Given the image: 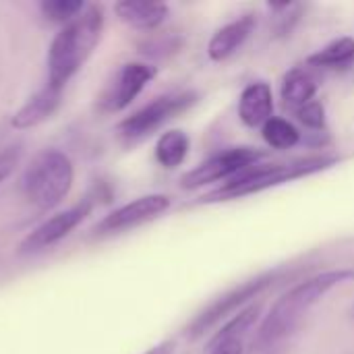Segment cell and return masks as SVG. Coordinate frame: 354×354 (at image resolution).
Returning <instances> with one entry per match:
<instances>
[{"label":"cell","mask_w":354,"mask_h":354,"mask_svg":"<svg viewBox=\"0 0 354 354\" xmlns=\"http://www.w3.org/2000/svg\"><path fill=\"white\" fill-rule=\"evenodd\" d=\"M104 29L102 6H89L68 21L52 39L48 52V83L64 89V85L81 71L100 44Z\"/></svg>","instance_id":"6da1fadb"},{"label":"cell","mask_w":354,"mask_h":354,"mask_svg":"<svg viewBox=\"0 0 354 354\" xmlns=\"http://www.w3.org/2000/svg\"><path fill=\"white\" fill-rule=\"evenodd\" d=\"M351 280H354L353 268H338V270L322 272V274L297 284L295 288H290L286 295H282L276 301L270 315L266 317V322L259 330V336H257V344L270 346V344L278 342L280 338H284L305 317V313H309L330 290H334L336 286L346 284Z\"/></svg>","instance_id":"7a4b0ae2"},{"label":"cell","mask_w":354,"mask_h":354,"mask_svg":"<svg viewBox=\"0 0 354 354\" xmlns=\"http://www.w3.org/2000/svg\"><path fill=\"white\" fill-rule=\"evenodd\" d=\"M332 164L334 160H328V158H307V160L292 162V164H253L241 170L230 180H226L224 187L203 197V201L212 203V201H228V199L255 195L266 189L278 187L282 183H290V180L309 176L313 172H319Z\"/></svg>","instance_id":"3957f363"},{"label":"cell","mask_w":354,"mask_h":354,"mask_svg":"<svg viewBox=\"0 0 354 354\" xmlns=\"http://www.w3.org/2000/svg\"><path fill=\"white\" fill-rule=\"evenodd\" d=\"M73 178L75 170L68 156L58 149H46L23 172L21 191L35 207L52 209L71 193Z\"/></svg>","instance_id":"277c9868"},{"label":"cell","mask_w":354,"mask_h":354,"mask_svg":"<svg viewBox=\"0 0 354 354\" xmlns=\"http://www.w3.org/2000/svg\"><path fill=\"white\" fill-rule=\"evenodd\" d=\"M195 102H197L195 91H178V93L160 95L147 106H143L141 110H137L135 114H131L129 118H124L116 131L127 141L143 139L156 129H160L164 122H168L170 118L189 110Z\"/></svg>","instance_id":"5b68a950"},{"label":"cell","mask_w":354,"mask_h":354,"mask_svg":"<svg viewBox=\"0 0 354 354\" xmlns=\"http://www.w3.org/2000/svg\"><path fill=\"white\" fill-rule=\"evenodd\" d=\"M261 158H263V153L257 149H251V147L226 149V151L216 153L209 160L201 162L191 172H187L180 178V187L193 191V189H199V187H205V185H212L218 180H230L241 170H245L253 164H259Z\"/></svg>","instance_id":"8992f818"},{"label":"cell","mask_w":354,"mask_h":354,"mask_svg":"<svg viewBox=\"0 0 354 354\" xmlns=\"http://www.w3.org/2000/svg\"><path fill=\"white\" fill-rule=\"evenodd\" d=\"M274 280H276V272H268V274L257 276V278H253V280H247V282H243L241 286L232 288L230 292L222 295V297L216 299L203 313H199V315L191 322V326L187 328V334H189L191 338L203 336L209 328H214V326H216L218 322H222L224 317L236 315L239 309H241L245 303H249L251 299H255V297H257L261 290H266Z\"/></svg>","instance_id":"52a82bcc"},{"label":"cell","mask_w":354,"mask_h":354,"mask_svg":"<svg viewBox=\"0 0 354 354\" xmlns=\"http://www.w3.org/2000/svg\"><path fill=\"white\" fill-rule=\"evenodd\" d=\"M89 214H91V201L85 199L83 203H77L71 209H64V212L52 216L50 220L41 222L33 232H29L21 241L17 253L29 255V253H37V251H44V249L56 245L58 241L66 239Z\"/></svg>","instance_id":"ba28073f"},{"label":"cell","mask_w":354,"mask_h":354,"mask_svg":"<svg viewBox=\"0 0 354 354\" xmlns=\"http://www.w3.org/2000/svg\"><path fill=\"white\" fill-rule=\"evenodd\" d=\"M172 201L166 195H145L139 197L118 209H114L112 214H108L97 226H95V234L106 236V234H118L131 228H137L145 222H151L156 218H160L162 214H166L170 209Z\"/></svg>","instance_id":"9c48e42d"},{"label":"cell","mask_w":354,"mask_h":354,"mask_svg":"<svg viewBox=\"0 0 354 354\" xmlns=\"http://www.w3.org/2000/svg\"><path fill=\"white\" fill-rule=\"evenodd\" d=\"M158 75L156 66L151 64H143V62H129L124 64L114 81L108 85V89L104 91L100 106L106 112H120L124 110L143 89L145 85Z\"/></svg>","instance_id":"30bf717a"},{"label":"cell","mask_w":354,"mask_h":354,"mask_svg":"<svg viewBox=\"0 0 354 354\" xmlns=\"http://www.w3.org/2000/svg\"><path fill=\"white\" fill-rule=\"evenodd\" d=\"M60 97H62V89L46 83L39 91H35L12 116L10 124L12 129L25 131V129H33L41 122H46L48 118H52V114L58 110L60 106Z\"/></svg>","instance_id":"8fae6325"},{"label":"cell","mask_w":354,"mask_h":354,"mask_svg":"<svg viewBox=\"0 0 354 354\" xmlns=\"http://www.w3.org/2000/svg\"><path fill=\"white\" fill-rule=\"evenodd\" d=\"M274 112V95H272V87L266 81H255L249 83L241 97H239V116L241 120L255 129V127H263Z\"/></svg>","instance_id":"7c38bea8"},{"label":"cell","mask_w":354,"mask_h":354,"mask_svg":"<svg viewBox=\"0 0 354 354\" xmlns=\"http://www.w3.org/2000/svg\"><path fill=\"white\" fill-rule=\"evenodd\" d=\"M255 25H257L255 17H253V15H245V17H239L236 21H232V23L220 27V29L212 35V39H209V44H207V54H209V58L216 60V62H222V60H226L228 56H232V54L247 41V37L253 33Z\"/></svg>","instance_id":"4fadbf2b"},{"label":"cell","mask_w":354,"mask_h":354,"mask_svg":"<svg viewBox=\"0 0 354 354\" xmlns=\"http://www.w3.org/2000/svg\"><path fill=\"white\" fill-rule=\"evenodd\" d=\"M114 12L122 23L135 29H156L168 17V6L164 2H143V0H122L114 4Z\"/></svg>","instance_id":"5bb4252c"},{"label":"cell","mask_w":354,"mask_h":354,"mask_svg":"<svg viewBox=\"0 0 354 354\" xmlns=\"http://www.w3.org/2000/svg\"><path fill=\"white\" fill-rule=\"evenodd\" d=\"M315 91H317V83L305 68H292L282 79V100L286 106L295 110L313 102Z\"/></svg>","instance_id":"9a60e30c"},{"label":"cell","mask_w":354,"mask_h":354,"mask_svg":"<svg viewBox=\"0 0 354 354\" xmlns=\"http://www.w3.org/2000/svg\"><path fill=\"white\" fill-rule=\"evenodd\" d=\"M191 141L189 135L180 129H172L168 133H164L158 143H156V160L160 166L164 168H176L185 162L187 153H189Z\"/></svg>","instance_id":"2e32d148"},{"label":"cell","mask_w":354,"mask_h":354,"mask_svg":"<svg viewBox=\"0 0 354 354\" xmlns=\"http://www.w3.org/2000/svg\"><path fill=\"white\" fill-rule=\"evenodd\" d=\"M259 313H261V305H249L247 309L239 311L220 332L214 334V338L209 340V351L230 340H245V336L257 324Z\"/></svg>","instance_id":"e0dca14e"},{"label":"cell","mask_w":354,"mask_h":354,"mask_svg":"<svg viewBox=\"0 0 354 354\" xmlns=\"http://www.w3.org/2000/svg\"><path fill=\"white\" fill-rule=\"evenodd\" d=\"M311 66H326V68H338L348 66L354 62V37L344 35L334 41H330L324 50L315 52L307 58Z\"/></svg>","instance_id":"ac0fdd59"},{"label":"cell","mask_w":354,"mask_h":354,"mask_svg":"<svg viewBox=\"0 0 354 354\" xmlns=\"http://www.w3.org/2000/svg\"><path fill=\"white\" fill-rule=\"evenodd\" d=\"M261 135L266 143L274 149H290L301 141V133L297 131V127L286 118H276V116H272L261 127Z\"/></svg>","instance_id":"d6986e66"},{"label":"cell","mask_w":354,"mask_h":354,"mask_svg":"<svg viewBox=\"0 0 354 354\" xmlns=\"http://www.w3.org/2000/svg\"><path fill=\"white\" fill-rule=\"evenodd\" d=\"M46 19L54 23H68L85 10L83 0H44L39 4Z\"/></svg>","instance_id":"ffe728a7"},{"label":"cell","mask_w":354,"mask_h":354,"mask_svg":"<svg viewBox=\"0 0 354 354\" xmlns=\"http://www.w3.org/2000/svg\"><path fill=\"white\" fill-rule=\"evenodd\" d=\"M297 116L309 129H324L326 127V108H324V104H319L315 100L305 104L303 108H299Z\"/></svg>","instance_id":"44dd1931"},{"label":"cell","mask_w":354,"mask_h":354,"mask_svg":"<svg viewBox=\"0 0 354 354\" xmlns=\"http://www.w3.org/2000/svg\"><path fill=\"white\" fill-rule=\"evenodd\" d=\"M19 158H21V147L19 145L6 147V149L0 151V185L12 174L15 166L19 164Z\"/></svg>","instance_id":"7402d4cb"},{"label":"cell","mask_w":354,"mask_h":354,"mask_svg":"<svg viewBox=\"0 0 354 354\" xmlns=\"http://www.w3.org/2000/svg\"><path fill=\"white\" fill-rule=\"evenodd\" d=\"M243 351H245L243 340H230V342H224V344L212 348L209 354H243Z\"/></svg>","instance_id":"603a6c76"},{"label":"cell","mask_w":354,"mask_h":354,"mask_svg":"<svg viewBox=\"0 0 354 354\" xmlns=\"http://www.w3.org/2000/svg\"><path fill=\"white\" fill-rule=\"evenodd\" d=\"M174 353V342H162L158 346H153L151 351H147L145 354H172Z\"/></svg>","instance_id":"cb8c5ba5"}]
</instances>
